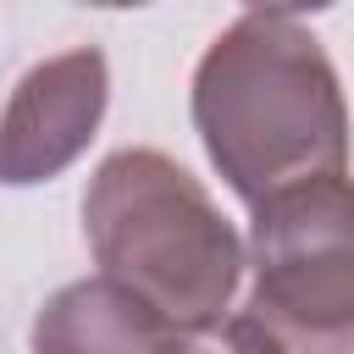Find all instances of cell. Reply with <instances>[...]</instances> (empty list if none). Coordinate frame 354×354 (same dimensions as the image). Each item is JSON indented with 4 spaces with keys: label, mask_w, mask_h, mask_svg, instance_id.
<instances>
[{
    "label": "cell",
    "mask_w": 354,
    "mask_h": 354,
    "mask_svg": "<svg viewBox=\"0 0 354 354\" xmlns=\"http://www.w3.org/2000/svg\"><path fill=\"white\" fill-rule=\"evenodd\" d=\"M188 111L210 166L249 210L348 166L337 66L293 11H243L221 28L194 66Z\"/></svg>",
    "instance_id": "cell-1"
},
{
    "label": "cell",
    "mask_w": 354,
    "mask_h": 354,
    "mask_svg": "<svg viewBox=\"0 0 354 354\" xmlns=\"http://www.w3.org/2000/svg\"><path fill=\"white\" fill-rule=\"evenodd\" d=\"M83 238L100 277L149 304L177 337L227 326L243 243L205 183L160 149H116L83 188Z\"/></svg>",
    "instance_id": "cell-2"
},
{
    "label": "cell",
    "mask_w": 354,
    "mask_h": 354,
    "mask_svg": "<svg viewBox=\"0 0 354 354\" xmlns=\"http://www.w3.org/2000/svg\"><path fill=\"white\" fill-rule=\"evenodd\" d=\"M227 354H354V183L315 177L249 221V299Z\"/></svg>",
    "instance_id": "cell-3"
},
{
    "label": "cell",
    "mask_w": 354,
    "mask_h": 354,
    "mask_svg": "<svg viewBox=\"0 0 354 354\" xmlns=\"http://www.w3.org/2000/svg\"><path fill=\"white\" fill-rule=\"evenodd\" d=\"M111 66L105 50L77 44L22 72L0 111V183L33 188L61 177L105 122Z\"/></svg>",
    "instance_id": "cell-4"
},
{
    "label": "cell",
    "mask_w": 354,
    "mask_h": 354,
    "mask_svg": "<svg viewBox=\"0 0 354 354\" xmlns=\"http://www.w3.org/2000/svg\"><path fill=\"white\" fill-rule=\"evenodd\" d=\"M183 337L105 277L66 282L33 315V354H177Z\"/></svg>",
    "instance_id": "cell-5"
},
{
    "label": "cell",
    "mask_w": 354,
    "mask_h": 354,
    "mask_svg": "<svg viewBox=\"0 0 354 354\" xmlns=\"http://www.w3.org/2000/svg\"><path fill=\"white\" fill-rule=\"evenodd\" d=\"M177 354H199V348H188V343H183V348H177Z\"/></svg>",
    "instance_id": "cell-6"
}]
</instances>
